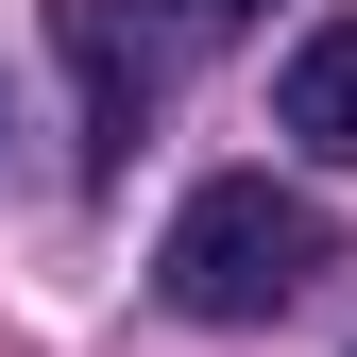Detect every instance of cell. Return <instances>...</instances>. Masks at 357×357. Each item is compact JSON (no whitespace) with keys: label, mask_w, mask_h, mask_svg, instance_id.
Segmentation results:
<instances>
[{"label":"cell","mask_w":357,"mask_h":357,"mask_svg":"<svg viewBox=\"0 0 357 357\" xmlns=\"http://www.w3.org/2000/svg\"><path fill=\"white\" fill-rule=\"evenodd\" d=\"M306 273H324V204L273 188V170H204V188L170 204V238H153L170 324H273Z\"/></svg>","instance_id":"1"},{"label":"cell","mask_w":357,"mask_h":357,"mask_svg":"<svg viewBox=\"0 0 357 357\" xmlns=\"http://www.w3.org/2000/svg\"><path fill=\"white\" fill-rule=\"evenodd\" d=\"M52 52H68V119H85V188L102 170H137V137H153V102H170V34L137 17V0H52Z\"/></svg>","instance_id":"2"},{"label":"cell","mask_w":357,"mask_h":357,"mask_svg":"<svg viewBox=\"0 0 357 357\" xmlns=\"http://www.w3.org/2000/svg\"><path fill=\"white\" fill-rule=\"evenodd\" d=\"M273 119H289V153L357 170V17H324V34H306V52L273 68Z\"/></svg>","instance_id":"3"},{"label":"cell","mask_w":357,"mask_h":357,"mask_svg":"<svg viewBox=\"0 0 357 357\" xmlns=\"http://www.w3.org/2000/svg\"><path fill=\"white\" fill-rule=\"evenodd\" d=\"M170 17H188V34H255L273 0H170Z\"/></svg>","instance_id":"4"}]
</instances>
